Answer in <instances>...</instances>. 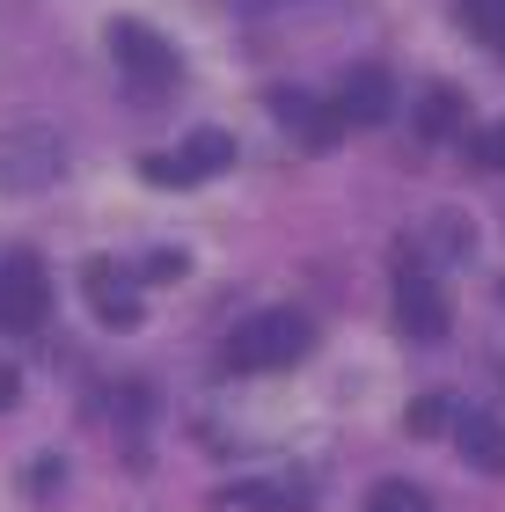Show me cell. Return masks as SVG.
<instances>
[{
  "instance_id": "6da1fadb",
  "label": "cell",
  "mask_w": 505,
  "mask_h": 512,
  "mask_svg": "<svg viewBox=\"0 0 505 512\" xmlns=\"http://www.w3.org/2000/svg\"><path fill=\"white\" fill-rule=\"evenodd\" d=\"M308 344H315V322L301 308H257L227 337V366L235 374H286V366L308 359Z\"/></svg>"
},
{
  "instance_id": "7a4b0ae2",
  "label": "cell",
  "mask_w": 505,
  "mask_h": 512,
  "mask_svg": "<svg viewBox=\"0 0 505 512\" xmlns=\"http://www.w3.org/2000/svg\"><path fill=\"white\" fill-rule=\"evenodd\" d=\"M66 176V139L44 118H8L0 125V198H37Z\"/></svg>"
},
{
  "instance_id": "3957f363",
  "label": "cell",
  "mask_w": 505,
  "mask_h": 512,
  "mask_svg": "<svg viewBox=\"0 0 505 512\" xmlns=\"http://www.w3.org/2000/svg\"><path fill=\"white\" fill-rule=\"evenodd\" d=\"M110 59H118V74L140 88V96H162V88H176L183 74V59H176V44L162 30H147V22H110Z\"/></svg>"
},
{
  "instance_id": "277c9868",
  "label": "cell",
  "mask_w": 505,
  "mask_h": 512,
  "mask_svg": "<svg viewBox=\"0 0 505 512\" xmlns=\"http://www.w3.org/2000/svg\"><path fill=\"white\" fill-rule=\"evenodd\" d=\"M44 315H52V278H44V256H30V249L0 256V330H8V337H30V330H44Z\"/></svg>"
},
{
  "instance_id": "5b68a950",
  "label": "cell",
  "mask_w": 505,
  "mask_h": 512,
  "mask_svg": "<svg viewBox=\"0 0 505 512\" xmlns=\"http://www.w3.org/2000/svg\"><path fill=\"white\" fill-rule=\"evenodd\" d=\"M388 308H396V330H410V337H440V330H447V293H440V278L425 271V256H418V249H403V256H396V278H388Z\"/></svg>"
},
{
  "instance_id": "8992f818",
  "label": "cell",
  "mask_w": 505,
  "mask_h": 512,
  "mask_svg": "<svg viewBox=\"0 0 505 512\" xmlns=\"http://www.w3.org/2000/svg\"><path fill=\"white\" fill-rule=\"evenodd\" d=\"M227 161H235V139H227V132H191L176 154H147V161H140V176H147V183H162V191H191V183L220 176Z\"/></svg>"
},
{
  "instance_id": "52a82bcc",
  "label": "cell",
  "mask_w": 505,
  "mask_h": 512,
  "mask_svg": "<svg viewBox=\"0 0 505 512\" xmlns=\"http://www.w3.org/2000/svg\"><path fill=\"white\" fill-rule=\"evenodd\" d=\"M81 286H88V308H96L110 330H132V322H140V278H132L125 264L96 256V264L81 271Z\"/></svg>"
},
{
  "instance_id": "ba28073f",
  "label": "cell",
  "mask_w": 505,
  "mask_h": 512,
  "mask_svg": "<svg viewBox=\"0 0 505 512\" xmlns=\"http://www.w3.org/2000/svg\"><path fill=\"white\" fill-rule=\"evenodd\" d=\"M330 110L344 125H381V118H396V81H388L381 66H352V74L337 81Z\"/></svg>"
},
{
  "instance_id": "9c48e42d",
  "label": "cell",
  "mask_w": 505,
  "mask_h": 512,
  "mask_svg": "<svg viewBox=\"0 0 505 512\" xmlns=\"http://www.w3.org/2000/svg\"><path fill=\"white\" fill-rule=\"evenodd\" d=\"M271 110H279V118H286V132L293 139H301V147H330V139H337V110L330 103H315V96H301V88H271Z\"/></svg>"
},
{
  "instance_id": "30bf717a",
  "label": "cell",
  "mask_w": 505,
  "mask_h": 512,
  "mask_svg": "<svg viewBox=\"0 0 505 512\" xmlns=\"http://www.w3.org/2000/svg\"><path fill=\"white\" fill-rule=\"evenodd\" d=\"M447 432L462 439V454H469L484 476H498V469H505V439H498V425H491V410H469V403H454V410H447Z\"/></svg>"
},
{
  "instance_id": "8fae6325",
  "label": "cell",
  "mask_w": 505,
  "mask_h": 512,
  "mask_svg": "<svg viewBox=\"0 0 505 512\" xmlns=\"http://www.w3.org/2000/svg\"><path fill=\"white\" fill-rule=\"evenodd\" d=\"M220 505H249V512H308L301 483H227Z\"/></svg>"
},
{
  "instance_id": "7c38bea8",
  "label": "cell",
  "mask_w": 505,
  "mask_h": 512,
  "mask_svg": "<svg viewBox=\"0 0 505 512\" xmlns=\"http://www.w3.org/2000/svg\"><path fill=\"white\" fill-rule=\"evenodd\" d=\"M447 132H462V96L454 88H425L418 96V139H447Z\"/></svg>"
},
{
  "instance_id": "4fadbf2b",
  "label": "cell",
  "mask_w": 505,
  "mask_h": 512,
  "mask_svg": "<svg viewBox=\"0 0 505 512\" xmlns=\"http://www.w3.org/2000/svg\"><path fill=\"white\" fill-rule=\"evenodd\" d=\"M454 8H462L469 37L484 44V52H498V59H505V0H454Z\"/></svg>"
},
{
  "instance_id": "5bb4252c",
  "label": "cell",
  "mask_w": 505,
  "mask_h": 512,
  "mask_svg": "<svg viewBox=\"0 0 505 512\" xmlns=\"http://www.w3.org/2000/svg\"><path fill=\"white\" fill-rule=\"evenodd\" d=\"M366 512H432L418 483H374L366 491Z\"/></svg>"
},
{
  "instance_id": "9a60e30c",
  "label": "cell",
  "mask_w": 505,
  "mask_h": 512,
  "mask_svg": "<svg viewBox=\"0 0 505 512\" xmlns=\"http://www.w3.org/2000/svg\"><path fill=\"white\" fill-rule=\"evenodd\" d=\"M447 410H454L447 395H425V403L410 410V432H447Z\"/></svg>"
},
{
  "instance_id": "2e32d148",
  "label": "cell",
  "mask_w": 505,
  "mask_h": 512,
  "mask_svg": "<svg viewBox=\"0 0 505 512\" xmlns=\"http://www.w3.org/2000/svg\"><path fill=\"white\" fill-rule=\"evenodd\" d=\"M476 169H491V176L505 169V125H491L484 139H476Z\"/></svg>"
},
{
  "instance_id": "e0dca14e",
  "label": "cell",
  "mask_w": 505,
  "mask_h": 512,
  "mask_svg": "<svg viewBox=\"0 0 505 512\" xmlns=\"http://www.w3.org/2000/svg\"><path fill=\"white\" fill-rule=\"evenodd\" d=\"M15 395H22V381H15V366L0 359V410H15Z\"/></svg>"
}]
</instances>
